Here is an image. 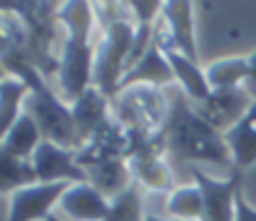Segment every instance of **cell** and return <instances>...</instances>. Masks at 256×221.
Instances as JSON below:
<instances>
[{
  "label": "cell",
  "instance_id": "29",
  "mask_svg": "<svg viewBox=\"0 0 256 221\" xmlns=\"http://www.w3.org/2000/svg\"><path fill=\"white\" fill-rule=\"evenodd\" d=\"M144 221H179V219H172V216H162V214H152V212H144Z\"/></svg>",
  "mask_w": 256,
  "mask_h": 221
},
{
  "label": "cell",
  "instance_id": "28",
  "mask_svg": "<svg viewBox=\"0 0 256 221\" xmlns=\"http://www.w3.org/2000/svg\"><path fill=\"white\" fill-rule=\"evenodd\" d=\"M244 90L252 94V100L256 102V50L249 55V80H246Z\"/></svg>",
  "mask_w": 256,
  "mask_h": 221
},
{
  "label": "cell",
  "instance_id": "14",
  "mask_svg": "<svg viewBox=\"0 0 256 221\" xmlns=\"http://www.w3.org/2000/svg\"><path fill=\"white\" fill-rule=\"evenodd\" d=\"M58 212L72 221H104L110 212V202L87 182L70 184L62 194Z\"/></svg>",
  "mask_w": 256,
  "mask_h": 221
},
{
  "label": "cell",
  "instance_id": "7",
  "mask_svg": "<svg viewBox=\"0 0 256 221\" xmlns=\"http://www.w3.org/2000/svg\"><path fill=\"white\" fill-rule=\"evenodd\" d=\"M127 166L132 172V179L137 186H144L150 192H174V172L167 162V142L160 132L157 137L140 142L134 152L127 156Z\"/></svg>",
  "mask_w": 256,
  "mask_h": 221
},
{
  "label": "cell",
  "instance_id": "11",
  "mask_svg": "<svg viewBox=\"0 0 256 221\" xmlns=\"http://www.w3.org/2000/svg\"><path fill=\"white\" fill-rule=\"evenodd\" d=\"M32 169L40 184H58V182H68V184H80L87 182L85 169L78 162V149H65L58 147L52 142H45L35 149L32 154Z\"/></svg>",
  "mask_w": 256,
  "mask_h": 221
},
{
  "label": "cell",
  "instance_id": "30",
  "mask_svg": "<svg viewBox=\"0 0 256 221\" xmlns=\"http://www.w3.org/2000/svg\"><path fill=\"white\" fill-rule=\"evenodd\" d=\"M5 77H8V72H5V68H2V62H0V82H2Z\"/></svg>",
  "mask_w": 256,
  "mask_h": 221
},
{
  "label": "cell",
  "instance_id": "6",
  "mask_svg": "<svg viewBox=\"0 0 256 221\" xmlns=\"http://www.w3.org/2000/svg\"><path fill=\"white\" fill-rule=\"evenodd\" d=\"M0 62L5 72L25 82L30 92L48 84L28 50V32H25L22 20L5 8H0Z\"/></svg>",
  "mask_w": 256,
  "mask_h": 221
},
{
  "label": "cell",
  "instance_id": "25",
  "mask_svg": "<svg viewBox=\"0 0 256 221\" xmlns=\"http://www.w3.org/2000/svg\"><path fill=\"white\" fill-rule=\"evenodd\" d=\"M0 144L8 149L10 154H15V156L30 162L32 154H35V149L42 144V134H40V127L35 124V120L25 112V114L12 124V130L5 134V140H2Z\"/></svg>",
  "mask_w": 256,
  "mask_h": 221
},
{
  "label": "cell",
  "instance_id": "12",
  "mask_svg": "<svg viewBox=\"0 0 256 221\" xmlns=\"http://www.w3.org/2000/svg\"><path fill=\"white\" fill-rule=\"evenodd\" d=\"M252 104H254L252 94L244 87H239V90H212V94L202 104H194V107L214 130L226 134L249 112Z\"/></svg>",
  "mask_w": 256,
  "mask_h": 221
},
{
  "label": "cell",
  "instance_id": "3",
  "mask_svg": "<svg viewBox=\"0 0 256 221\" xmlns=\"http://www.w3.org/2000/svg\"><path fill=\"white\" fill-rule=\"evenodd\" d=\"M0 8L15 12L28 32V50L32 55L35 68L48 74H58L60 58L52 52L55 42H58V10L60 2H2Z\"/></svg>",
  "mask_w": 256,
  "mask_h": 221
},
{
  "label": "cell",
  "instance_id": "16",
  "mask_svg": "<svg viewBox=\"0 0 256 221\" xmlns=\"http://www.w3.org/2000/svg\"><path fill=\"white\" fill-rule=\"evenodd\" d=\"M162 18L170 22L176 52L196 60V35H194V5L184 0L162 2Z\"/></svg>",
  "mask_w": 256,
  "mask_h": 221
},
{
  "label": "cell",
  "instance_id": "5",
  "mask_svg": "<svg viewBox=\"0 0 256 221\" xmlns=\"http://www.w3.org/2000/svg\"><path fill=\"white\" fill-rule=\"evenodd\" d=\"M25 112L40 127V134L45 142H52L65 149H80V137H78V127H75L70 104L60 94H55L48 84H42L40 90H32L28 94Z\"/></svg>",
  "mask_w": 256,
  "mask_h": 221
},
{
  "label": "cell",
  "instance_id": "15",
  "mask_svg": "<svg viewBox=\"0 0 256 221\" xmlns=\"http://www.w3.org/2000/svg\"><path fill=\"white\" fill-rule=\"evenodd\" d=\"M87 184H92L107 202H114L122 196L127 189L134 186L132 172L127 166V159H107V162H94L85 166Z\"/></svg>",
  "mask_w": 256,
  "mask_h": 221
},
{
  "label": "cell",
  "instance_id": "21",
  "mask_svg": "<svg viewBox=\"0 0 256 221\" xmlns=\"http://www.w3.org/2000/svg\"><path fill=\"white\" fill-rule=\"evenodd\" d=\"M58 20H60V25L65 28V38L78 40V42H90L92 28L97 25L94 5H92V2H82V0L60 2Z\"/></svg>",
  "mask_w": 256,
  "mask_h": 221
},
{
  "label": "cell",
  "instance_id": "2",
  "mask_svg": "<svg viewBox=\"0 0 256 221\" xmlns=\"http://www.w3.org/2000/svg\"><path fill=\"white\" fill-rule=\"evenodd\" d=\"M112 117L140 142L157 137L170 114V97L160 87L150 84H132L120 90L112 100Z\"/></svg>",
  "mask_w": 256,
  "mask_h": 221
},
{
  "label": "cell",
  "instance_id": "26",
  "mask_svg": "<svg viewBox=\"0 0 256 221\" xmlns=\"http://www.w3.org/2000/svg\"><path fill=\"white\" fill-rule=\"evenodd\" d=\"M104 221H144L142 194H140L137 184L132 189H127L122 196H117L114 202H110V212H107Z\"/></svg>",
  "mask_w": 256,
  "mask_h": 221
},
{
  "label": "cell",
  "instance_id": "13",
  "mask_svg": "<svg viewBox=\"0 0 256 221\" xmlns=\"http://www.w3.org/2000/svg\"><path fill=\"white\" fill-rule=\"evenodd\" d=\"M72 120H75V127H78V137H80V147L87 144L110 120H112V104H110V97L102 94L94 84L87 90L82 97H78L72 104Z\"/></svg>",
  "mask_w": 256,
  "mask_h": 221
},
{
  "label": "cell",
  "instance_id": "22",
  "mask_svg": "<svg viewBox=\"0 0 256 221\" xmlns=\"http://www.w3.org/2000/svg\"><path fill=\"white\" fill-rule=\"evenodd\" d=\"M204 72L212 90H239L249 80V58H242V55L219 58Z\"/></svg>",
  "mask_w": 256,
  "mask_h": 221
},
{
  "label": "cell",
  "instance_id": "9",
  "mask_svg": "<svg viewBox=\"0 0 256 221\" xmlns=\"http://www.w3.org/2000/svg\"><path fill=\"white\" fill-rule=\"evenodd\" d=\"M194 184L204 194V216L202 221H234L236 216V192L242 189V172H232L226 179H216L204 174L202 169H192Z\"/></svg>",
  "mask_w": 256,
  "mask_h": 221
},
{
  "label": "cell",
  "instance_id": "23",
  "mask_svg": "<svg viewBox=\"0 0 256 221\" xmlns=\"http://www.w3.org/2000/svg\"><path fill=\"white\" fill-rule=\"evenodd\" d=\"M32 184H38L32 162L10 154L0 144V194H5V192L15 194L18 189H25V186H32Z\"/></svg>",
  "mask_w": 256,
  "mask_h": 221
},
{
  "label": "cell",
  "instance_id": "18",
  "mask_svg": "<svg viewBox=\"0 0 256 221\" xmlns=\"http://www.w3.org/2000/svg\"><path fill=\"white\" fill-rule=\"evenodd\" d=\"M226 147L232 152L234 169H249L256 164V102L249 107V112L224 134Z\"/></svg>",
  "mask_w": 256,
  "mask_h": 221
},
{
  "label": "cell",
  "instance_id": "8",
  "mask_svg": "<svg viewBox=\"0 0 256 221\" xmlns=\"http://www.w3.org/2000/svg\"><path fill=\"white\" fill-rule=\"evenodd\" d=\"M92 74H94V45L62 38L60 65H58V74H55L60 97L68 104H72L78 97H82L92 87Z\"/></svg>",
  "mask_w": 256,
  "mask_h": 221
},
{
  "label": "cell",
  "instance_id": "17",
  "mask_svg": "<svg viewBox=\"0 0 256 221\" xmlns=\"http://www.w3.org/2000/svg\"><path fill=\"white\" fill-rule=\"evenodd\" d=\"M132 84H150V87H160V90L174 84V72H172L170 58H167L162 50H157V48L152 45L150 52L122 77L120 90L132 87ZM120 90H117V92H120Z\"/></svg>",
  "mask_w": 256,
  "mask_h": 221
},
{
  "label": "cell",
  "instance_id": "31",
  "mask_svg": "<svg viewBox=\"0 0 256 221\" xmlns=\"http://www.w3.org/2000/svg\"><path fill=\"white\" fill-rule=\"evenodd\" d=\"M48 221H62V219H60V214H52V216H48Z\"/></svg>",
  "mask_w": 256,
  "mask_h": 221
},
{
  "label": "cell",
  "instance_id": "10",
  "mask_svg": "<svg viewBox=\"0 0 256 221\" xmlns=\"http://www.w3.org/2000/svg\"><path fill=\"white\" fill-rule=\"evenodd\" d=\"M68 182L58 184H32L10 194V212L8 221H48L58 212L62 194L68 192Z\"/></svg>",
  "mask_w": 256,
  "mask_h": 221
},
{
  "label": "cell",
  "instance_id": "20",
  "mask_svg": "<svg viewBox=\"0 0 256 221\" xmlns=\"http://www.w3.org/2000/svg\"><path fill=\"white\" fill-rule=\"evenodd\" d=\"M30 94V87L20 82L18 77H5L0 82V142L12 130V124L25 114V100Z\"/></svg>",
  "mask_w": 256,
  "mask_h": 221
},
{
  "label": "cell",
  "instance_id": "19",
  "mask_svg": "<svg viewBox=\"0 0 256 221\" xmlns=\"http://www.w3.org/2000/svg\"><path fill=\"white\" fill-rule=\"evenodd\" d=\"M170 65L172 72H174V82L179 84V90L194 102V104H202L209 94H212V87H209V80L206 72L199 68V60H192L182 52H170Z\"/></svg>",
  "mask_w": 256,
  "mask_h": 221
},
{
  "label": "cell",
  "instance_id": "1",
  "mask_svg": "<svg viewBox=\"0 0 256 221\" xmlns=\"http://www.w3.org/2000/svg\"><path fill=\"white\" fill-rule=\"evenodd\" d=\"M162 134L167 152L179 159H186L192 164L209 162L216 166H234L224 134L214 130L192 102H186V94L182 90L170 94V114Z\"/></svg>",
  "mask_w": 256,
  "mask_h": 221
},
{
  "label": "cell",
  "instance_id": "24",
  "mask_svg": "<svg viewBox=\"0 0 256 221\" xmlns=\"http://www.w3.org/2000/svg\"><path fill=\"white\" fill-rule=\"evenodd\" d=\"M167 216L179 221H202L204 216V194L196 184H176L167 194Z\"/></svg>",
  "mask_w": 256,
  "mask_h": 221
},
{
  "label": "cell",
  "instance_id": "27",
  "mask_svg": "<svg viewBox=\"0 0 256 221\" xmlns=\"http://www.w3.org/2000/svg\"><path fill=\"white\" fill-rule=\"evenodd\" d=\"M234 221H256V209L246 202L242 189L236 192V216H234Z\"/></svg>",
  "mask_w": 256,
  "mask_h": 221
},
{
  "label": "cell",
  "instance_id": "4",
  "mask_svg": "<svg viewBox=\"0 0 256 221\" xmlns=\"http://www.w3.org/2000/svg\"><path fill=\"white\" fill-rule=\"evenodd\" d=\"M134 30L137 22L134 20H120L112 22L110 28L102 30L97 45H94V74H92V84L107 94L110 100L117 94L120 82L127 72V58L134 42Z\"/></svg>",
  "mask_w": 256,
  "mask_h": 221
}]
</instances>
